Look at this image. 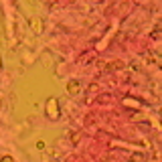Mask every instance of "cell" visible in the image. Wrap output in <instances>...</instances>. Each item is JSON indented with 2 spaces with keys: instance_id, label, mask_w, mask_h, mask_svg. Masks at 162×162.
Returning a JSON list of instances; mask_svg holds the SVG:
<instances>
[{
  "instance_id": "cell-3",
  "label": "cell",
  "mask_w": 162,
  "mask_h": 162,
  "mask_svg": "<svg viewBox=\"0 0 162 162\" xmlns=\"http://www.w3.org/2000/svg\"><path fill=\"white\" fill-rule=\"evenodd\" d=\"M67 91H69V93H77V91H79V83H77V81H69Z\"/></svg>"
},
{
  "instance_id": "cell-4",
  "label": "cell",
  "mask_w": 162,
  "mask_h": 162,
  "mask_svg": "<svg viewBox=\"0 0 162 162\" xmlns=\"http://www.w3.org/2000/svg\"><path fill=\"white\" fill-rule=\"evenodd\" d=\"M132 160H136V162H142L144 158H142V156H140V154H136V156H132Z\"/></svg>"
},
{
  "instance_id": "cell-1",
  "label": "cell",
  "mask_w": 162,
  "mask_h": 162,
  "mask_svg": "<svg viewBox=\"0 0 162 162\" xmlns=\"http://www.w3.org/2000/svg\"><path fill=\"white\" fill-rule=\"evenodd\" d=\"M51 108V118L53 120H57L59 118V112H57V99H49V104H47V109Z\"/></svg>"
},
{
  "instance_id": "cell-5",
  "label": "cell",
  "mask_w": 162,
  "mask_h": 162,
  "mask_svg": "<svg viewBox=\"0 0 162 162\" xmlns=\"http://www.w3.org/2000/svg\"><path fill=\"white\" fill-rule=\"evenodd\" d=\"M0 162H14V160H12V156H4V158L0 160Z\"/></svg>"
},
{
  "instance_id": "cell-2",
  "label": "cell",
  "mask_w": 162,
  "mask_h": 162,
  "mask_svg": "<svg viewBox=\"0 0 162 162\" xmlns=\"http://www.w3.org/2000/svg\"><path fill=\"white\" fill-rule=\"evenodd\" d=\"M31 27L35 28V33H43V20L41 18H33L31 20Z\"/></svg>"
}]
</instances>
